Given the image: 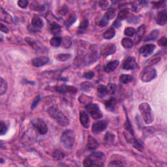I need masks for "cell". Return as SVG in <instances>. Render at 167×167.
<instances>
[{"mask_svg": "<svg viewBox=\"0 0 167 167\" xmlns=\"http://www.w3.org/2000/svg\"><path fill=\"white\" fill-rule=\"evenodd\" d=\"M87 149L90 151H95L99 147V142L95 138L91 136H89L88 137L87 142Z\"/></svg>", "mask_w": 167, "mask_h": 167, "instance_id": "cell-16", "label": "cell"}, {"mask_svg": "<svg viewBox=\"0 0 167 167\" xmlns=\"http://www.w3.org/2000/svg\"><path fill=\"white\" fill-rule=\"evenodd\" d=\"M115 34L116 33H115L114 29L110 28L103 33V37L105 39H111L114 37Z\"/></svg>", "mask_w": 167, "mask_h": 167, "instance_id": "cell-32", "label": "cell"}, {"mask_svg": "<svg viewBox=\"0 0 167 167\" xmlns=\"http://www.w3.org/2000/svg\"><path fill=\"white\" fill-rule=\"evenodd\" d=\"M116 10L114 9H110L109 10H107L105 13H104L103 18L106 20L108 21V20H111L112 19H114V18L116 17Z\"/></svg>", "mask_w": 167, "mask_h": 167, "instance_id": "cell-24", "label": "cell"}, {"mask_svg": "<svg viewBox=\"0 0 167 167\" xmlns=\"http://www.w3.org/2000/svg\"><path fill=\"white\" fill-rule=\"evenodd\" d=\"M89 157L92 161L93 166H103L106 159L104 154L100 151H95Z\"/></svg>", "mask_w": 167, "mask_h": 167, "instance_id": "cell-7", "label": "cell"}, {"mask_svg": "<svg viewBox=\"0 0 167 167\" xmlns=\"http://www.w3.org/2000/svg\"><path fill=\"white\" fill-rule=\"evenodd\" d=\"M161 57H153L152 59H150L148 60V61L147 62V67H151L152 65H155L156 63H157L158 62L160 61Z\"/></svg>", "mask_w": 167, "mask_h": 167, "instance_id": "cell-40", "label": "cell"}, {"mask_svg": "<svg viewBox=\"0 0 167 167\" xmlns=\"http://www.w3.org/2000/svg\"><path fill=\"white\" fill-rule=\"evenodd\" d=\"M0 28H1V31H2V32H3L5 33H9V29H8L6 26H5V25L3 24L2 23H1V24H0Z\"/></svg>", "mask_w": 167, "mask_h": 167, "instance_id": "cell-55", "label": "cell"}, {"mask_svg": "<svg viewBox=\"0 0 167 167\" xmlns=\"http://www.w3.org/2000/svg\"><path fill=\"white\" fill-rule=\"evenodd\" d=\"M167 22V12L166 10L159 12L157 18V23L161 26H164Z\"/></svg>", "mask_w": 167, "mask_h": 167, "instance_id": "cell-18", "label": "cell"}, {"mask_svg": "<svg viewBox=\"0 0 167 167\" xmlns=\"http://www.w3.org/2000/svg\"><path fill=\"white\" fill-rule=\"evenodd\" d=\"M26 41L27 42V43L29 44V45H30L31 47H32L35 50L39 52H43L44 50V49H45L44 47H43V46H42L40 43H38V42H37L36 41H35L34 39L31 38H30V37L26 38Z\"/></svg>", "mask_w": 167, "mask_h": 167, "instance_id": "cell-13", "label": "cell"}, {"mask_svg": "<svg viewBox=\"0 0 167 167\" xmlns=\"http://www.w3.org/2000/svg\"><path fill=\"white\" fill-rule=\"evenodd\" d=\"M40 99H41V97L39 95H37L35 99H34V100L33 101V103H32V104H31V108L32 109L35 108V107L37 106L39 102L40 101Z\"/></svg>", "mask_w": 167, "mask_h": 167, "instance_id": "cell-50", "label": "cell"}, {"mask_svg": "<svg viewBox=\"0 0 167 167\" xmlns=\"http://www.w3.org/2000/svg\"><path fill=\"white\" fill-rule=\"evenodd\" d=\"M118 65H119V61H117V60H114V61L109 62L104 67V70H105V72L108 73L111 72L112 71H114Z\"/></svg>", "mask_w": 167, "mask_h": 167, "instance_id": "cell-23", "label": "cell"}, {"mask_svg": "<svg viewBox=\"0 0 167 167\" xmlns=\"http://www.w3.org/2000/svg\"><path fill=\"white\" fill-rule=\"evenodd\" d=\"M62 39L59 37H54L50 41V45L54 47H58L61 44Z\"/></svg>", "mask_w": 167, "mask_h": 167, "instance_id": "cell-33", "label": "cell"}, {"mask_svg": "<svg viewBox=\"0 0 167 167\" xmlns=\"http://www.w3.org/2000/svg\"><path fill=\"white\" fill-rule=\"evenodd\" d=\"M31 23L35 28H41L44 26V22L42 18L38 15H35L32 18Z\"/></svg>", "mask_w": 167, "mask_h": 167, "instance_id": "cell-22", "label": "cell"}, {"mask_svg": "<svg viewBox=\"0 0 167 167\" xmlns=\"http://www.w3.org/2000/svg\"><path fill=\"white\" fill-rule=\"evenodd\" d=\"M56 90L61 93H70V94H75L77 93V90L75 87L70 86H60L56 88Z\"/></svg>", "mask_w": 167, "mask_h": 167, "instance_id": "cell-15", "label": "cell"}, {"mask_svg": "<svg viewBox=\"0 0 167 167\" xmlns=\"http://www.w3.org/2000/svg\"><path fill=\"white\" fill-rule=\"evenodd\" d=\"M52 157L57 161L61 160L65 157V153L59 150H54L52 153Z\"/></svg>", "mask_w": 167, "mask_h": 167, "instance_id": "cell-31", "label": "cell"}, {"mask_svg": "<svg viewBox=\"0 0 167 167\" xmlns=\"http://www.w3.org/2000/svg\"><path fill=\"white\" fill-rule=\"evenodd\" d=\"M129 14V11L128 9H122L119 11V12L117 14V19L119 20L120 21L122 20H124L125 18L128 17Z\"/></svg>", "mask_w": 167, "mask_h": 167, "instance_id": "cell-34", "label": "cell"}, {"mask_svg": "<svg viewBox=\"0 0 167 167\" xmlns=\"http://www.w3.org/2000/svg\"><path fill=\"white\" fill-rule=\"evenodd\" d=\"M30 8L35 11H43L44 10V5L39 3L37 1H33L30 5Z\"/></svg>", "mask_w": 167, "mask_h": 167, "instance_id": "cell-28", "label": "cell"}, {"mask_svg": "<svg viewBox=\"0 0 167 167\" xmlns=\"http://www.w3.org/2000/svg\"><path fill=\"white\" fill-rule=\"evenodd\" d=\"M82 86V88L85 91H88L90 90V89L91 88V83H89V82H84V83H82V84L81 85Z\"/></svg>", "mask_w": 167, "mask_h": 167, "instance_id": "cell-51", "label": "cell"}, {"mask_svg": "<svg viewBox=\"0 0 167 167\" xmlns=\"http://www.w3.org/2000/svg\"><path fill=\"white\" fill-rule=\"evenodd\" d=\"M75 134L73 130L67 129L62 133L61 137V142L63 147L66 149H71L75 143Z\"/></svg>", "mask_w": 167, "mask_h": 167, "instance_id": "cell-3", "label": "cell"}, {"mask_svg": "<svg viewBox=\"0 0 167 167\" xmlns=\"http://www.w3.org/2000/svg\"><path fill=\"white\" fill-rule=\"evenodd\" d=\"M107 91H108V94H114L116 91V86L113 84H109L106 86Z\"/></svg>", "mask_w": 167, "mask_h": 167, "instance_id": "cell-43", "label": "cell"}, {"mask_svg": "<svg viewBox=\"0 0 167 167\" xmlns=\"http://www.w3.org/2000/svg\"><path fill=\"white\" fill-rule=\"evenodd\" d=\"M7 131V127L3 121H1V124H0V135L1 136L4 135Z\"/></svg>", "mask_w": 167, "mask_h": 167, "instance_id": "cell-42", "label": "cell"}, {"mask_svg": "<svg viewBox=\"0 0 167 167\" xmlns=\"http://www.w3.org/2000/svg\"><path fill=\"white\" fill-rule=\"evenodd\" d=\"M49 62V58L46 56L35 57L32 60V65L35 67L44 66Z\"/></svg>", "mask_w": 167, "mask_h": 167, "instance_id": "cell-14", "label": "cell"}, {"mask_svg": "<svg viewBox=\"0 0 167 167\" xmlns=\"http://www.w3.org/2000/svg\"><path fill=\"white\" fill-rule=\"evenodd\" d=\"M136 33V30L135 28H131V27H129L125 29L124 31V34L126 36L128 37H132L135 35Z\"/></svg>", "mask_w": 167, "mask_h": 167, "instance_id": "cell-39", "label": "cell"}, {"mask_svg": "<svg viewBox=\"0 0 167 167\" xmlns=\"http://www.w3.org/2000/svg\"><path fill=\"white\" fill-rule=\"evenodd\" d=\"M151 3L153 4V6L155 9H159V8L164 7L165 5V1H153L151 2Z\"/></svg>", "mask_w": 167, "mask_h": 167, "instance_id": "cell-41", "label": "cell"}, {"mask_svg": "<svg viewBox=\"0 0 167 167\" xmlns=\"http://www.w3.org/2000/svg\"><path fill=\"white\" fill-rule=\"evenodd\" d=\"M8 88V85L6 81L3 78H1L0 79V95H3L6 93Z\"/></svg>", "mask_w": 167, "mask_h": 167, "instance_id": "cell-30", "label": "cell"}, {"mask_svg": "<svg viewBox=\"0 0 167 167\" xmlns=\"http://www.w3.org/2000/svg\"><path fill=\"white\" fill-rule=\"evenodd\" d=\"M1 163H3V159H1Z\"/></svg>", "mask_w": 167, "mask_h": 167, "instance_id": "cell-57", "label": "cell"}, {"mask_svg": "<svg viewBox=\"0 0 167 167\" xmlns=\"http://www.w3.org/2000/svg\"><path fill=\"white\" fill-rule=\"evenodd\" d=\"M75 20H76V17H75V16L71 15L67 19V22H66V26H67V27H69V26H70V25H72V23L75 22Z\"/></svg>", "mask_w": 167, "mask_h": 167, "instance_id": "cell-46", "label": "cell"}, {"mask_svg": "<svg viewBox=\"0 0 167 167\" xmlns=\"http://www.w3.org/2000/svg\"><path fill=\"white\" fill-rule=\"evenodd\" d=\"M0 20L8 23H12L13 22L12 17L7 12L3 9L2 7L0 9Z\"/></svg>", "mask_w": 167, "mask_h": 167, "instance_id": "cell-17", "label": "cell"}, {"mask_svg": "<svg viewBox=\"0 0 167 167\" xmlns=\"http://www.w3.org/2000/svg\"><path fill=\"white\" fill-rule=\"evenodd\" d=\"M107 126H108V123L106 121L101 120V121H99L93 124L92 127H91V130H92L93 134L98 135L103 132L107 128Z\"/></svg>", "mask_w": 167, "mask_h": 167, "instance_id": "cell-9", "label": "cell"}, {"mask_svg": "<svg viewBox=\"0 0 167 167\" xmlns=\"http://www.w3.org/2000/svg\"><path fill=\"white\" fill-rule=\"evenodd\" d=\"M99 5L102 9H106L108 6V2L107 1H100L99 2Z\"/></svg>", "mask_w": 167, "mask_h": 167, "instance_id": "cell-52", "label": "cell"}, {"mask_svg": "<svg viewBox=\"0 0 167 167\" xmlns=\"http://www.w3.org/2000/svg\"><path fill=\"white\" fill-rule=\"evenodd\" d=\"M89 25V22L88 20H84L82 21V22L80 23V26H79V30L84 31L85 30L86 28H88V26Z\"/></svg>", "mask_w": 167, "mask_h": 167, "instance_id": "cell-44", "label": "cell"}, {"mask_svg": "<svg viewBox=\"0 0 167 167\" xmlns=\"http://www.w3.org/2000/svg\"><path fill=\"white\" fill-rule=\"evenodd\" d=\"M80 121L84 127H89V125H90V118H89L88 114L85 111L80 112Z\"/></svg>", "mask_w": 167, "mask_h": 167, "instance_id": "cell-19", "label": "cell"}, {"mask_svg": "<svg viewBox=\"0 0 167 167\" xmlns=\"http://www.w3.org/2000/svg\"><path fill=\"white\" fill-rule=\"evenodd\" d=\"M116 51V46L114 44L108 43L104 44L101 48V53L104 56H108L114 54Z\"/></svg>", "mask_w": 167, "mask_h": 167, "instance_id": "cell-10", "label": "cell"}, {"mask_svg": "<svg viewBox=\"0 0 167 167\" xmlns=\"http://www.w3.org/2000/svg\"><path fill=\"white\" fill-rule=\"evenodd\" d=\"M155 46L153 44H147L142 46L139 49V53L144 57H148L153 53Z\"/></svg>", "mask_w": 167, "mask_h": 167, "instance_id": "cell-11", "label": "cell"}, {"mask_svg": "<svg viewBox=\"0 0 167 167\" xmlns=\"http://www.w3.org/2000/svg\"><path fill=\"white\" fill-rule=\"evenodd\" d=\"M137 67V61L134 57H128L123 63L122 67L125 70H132Z\"/></svg>", "mask_w": 167, "mask_h": 167, "instance_id": "cell-12", "label": "cell"}, {"mask_svg": "<svg viewBox=\"0 0 167 167\" xmlns=\"http://www.w3.org/2000/svg\"><path fill=\"white\" fill-rule=\"evenodd\" d=\"M132 80V77L129 75H122L120 76L119 81L120 82L124 84H127Z\"/></svg>", "mask_w": 167, "mask_h": 167, "instance_id": "cell-35", "label": "cell"}, {"mask_svg": "<svg viewBox=\"0 0 167 167\" xmlns=\"http://www.w3.org/2000/svg\"><path fill=\"white\" fill-rule=\"evenodd\" d=\"M71 57V55L70 54H60L56 56V59L59 61H67Z\"/></svg>", "mask_w": 167, "mask_h": 167, "instance_id": "cell-37", "label": "cell"}, {"mask_svg": "<svg viewBox=\"0 0 167 167\" xmlns=\"http://www.w3.org/2000/svg\"><path fill=\"white\" fill-rule=\"evenodd\" d=\"M122 162L121 161H112L109 164V166H123Z\"/></svg>", "mask_w": 167, "mask_h": 167, "instance_id": "cell-54", "label": "cell"}, {"mask_svg": "<svg viewBox=\"0 0 167 167\" xmlns=\"http://www.w3.org/2000/svg\"><path fill=\"white\" fill-rule=\"evenodd\" d=\"M108 21L106 20L104 18H101L100 20L98 21L97 23V25L99 26V27L103 28V27H104V26H106L107 24H108Z\"/></svg>", "mask_w": 167, "mask_h": 167, "instance_id": "cell-48", "label": "cell"}, {"mask_svg": "<svg viewBox=\"0 0 167 167\" xmlns=\"http://www.w3.org/2000/svg\"><path fill=\"white\" fill-rule=\"evenodd\" d=\"M50 30L54 35H58L61 32V26L56 22H52L50 26Z\"/></svg>", "mask_w": 167, "mask_h": 167, "instance_id": "cell-25", "label": "cell"}, {"mask_svg": "<svg viewBox=\"0 0 167 167\" xmlns=\"http://www.w3.org/2000/svg\"><path fill=\"white\" fill-rule=\"evenodd\" d=\"M125 130H126L124 133L125 137L126 138L127 142H129L133 148L137 149V150L140 151H144L143 146L141 144V143H140L139 141H138V140L135 137L134 131H133L132 127L131 126V124H130L129 120H127L126 123H125Z\"/></svg>", "mask_w": 167, "mask_h": 167, "instance_id": "cell-1", "label": "cell"}, {"mask_svg": "<svg viewBox=\"0 0 167 167\" xmlns=\"http://www.w3.org/2000/svg\"><path fill=\"white\" fill-rule=\"evenodd\" d=\"M94 76H95V73L92 71H89L87 72H85L84 74L83 77L86 78V79H92L94 77Z\"/></svg>", "mask_w": 167, "mask_h": 167, "instance_id": "cell-49", "label": "cell"}, {"mask_svg": "<svg viewBox=\"0 0 167 167\" xmlns=\"http://www.w3.org/2000/svg\"><path fill=\"white\" fill-rule=\"evenodd\" d=\"M166 44H167V39H166V37H163L161 38L158 41V44L160 46L166 47Z\"/></svg>", "mask_w": 167, "mask_h": 167, "instance_id": "cell-45", "label": "cell"}, {"mask_svg": "<svg viewBox=\"0 0 167 167\" xmlns=\"http://www.w3.org/2000/svg\"><path fill=\"white\" fill-rule=\"evenodd\" d=\"M104 105L106 106V108L108 111L114 112L116 108V99L111 98L108 101L104 102Z\"/></svg>", "mask_w": 167, "mask_h": 167, "instance_id": "cell-21", "label": "cell"}, {"mask_svg": "<svg viewBox=\"0 0 167 167\" xmlns=\"http://www.w3.org/2000/svg\"><path fill=\"white\" fill-rule=\"evenodd\" d=\"M97 94L100 98H103L106 95H108V91H107L106 86L103 85H100L97 88Z\"/></svg>", "mask_w": 167, "mask_h": 167, "instance_id": "cell-27", "label": "cell"}, {"mask_svg": "<svg viewBox=\"0 0 167 167\" xmlns=\"http://www.w3.org/2000/svg\"><path fill=\"white\" fill-rule=\"evenodd\" d=\"M159 35V30H155L151 31L149 35L146 37L145 39V41H151L156 40Z\"/></svg>", "mask_w": 167, "mask_h": 167, "instance_id": "cell-26", "label": "cell"}, {"mask_svg": "<svg viewBox=\"0 0 167 167\" xmlns=\"http://www.w3.org/2000/svg\"><path fill=\"white\" fill-rule=\"evenodd\" d=\"M121 21H120L118 19H117L116 21H115L114 23V27H116V28H118L120 26H121Z\"/></svg>", "mask_w": 167, "mask_h": 167, "instance_id": "cell-56", "label": "cell"}, {"mask_svg": "<svg viewBox=\"0 0 167 167\" xmlns=\"http://www.w3.org/2000/svg\"><path fill=\"white\" fill-rule=\"evenodd\" d=\"M31 124L37 130V131L41 135H45L48 132V127L46 123L43 119L40 118L33 119L31 121Z\"/></svg>", "mask_w": 167, "mask_h": 167, "instance_id": "cell-8", "label": "cell"}, {"mask_svg": "<svg viewBox=\"0 0 167 167\" xmlns=\"http://www.w3.org/2000/svg\"><path fill=\"white\" fill-rule=\"evenodd\" d=\"M121 44L125 48H131L134 45V42L129 38H124L121 41Z\"/></svg>", "mask_w": 167, "mask_h": 167, "instance_id": "cell-29", "label": "cell"}, {"mask_svg": "<svg viewBox=\"0 0 167 167\" xmlns=\"http://www.w3.org/2000/svg\"><path fill=\"white\" fill-rule=\"evenodd\" d=\"M157 77V71L151 67H146L141 72L140 78L144 82H150Z\"/></svg>", "mask_w": 167, "mask_h": 167, "instance_id": "cell-5", "label": "cell"}, {"mask_svg": "<svg viewBox=\"0 0 167 167\" xmlns=\"http://www.w3.org/2000/svg\"><path fill=\"white\" fill-rule=\"evenodd\" d=\"M68 10H69L68 7L64 6V7H62L60 8V9L58 10V12L61 15H65L67 13Z\"/></svg>", "mask_w": 167, "mask_h": 167, "instance_id": "cell-53", "label": "cell"}, {"mask_svg": "<svg viewBox=\"0 0 167 167\" xmlns=\"http://www.w3.org/2000/svg\"><path fill=\"white\" fill-rule=\"evenodd\" d=\"M86 108L94 119H100L103 117V113H102L99 106L97 104H88L86 105Z\"/></svg>", "mask_w": 167, "mask_h": 167, "instance_id": "cell-6", "label": "cell"}, {"mask_svg": "<svg viewBox=\"0 0 167 167\" xmlns=\"http://www.w3.org/2000/svg\"><path fill=\"white\" fill-rule=\"evenodd\" d=\"M48 113L50 116L61 126L65 127L69 124V119L60 110L57 106H52L50 107L48 110Z\"/></svg>", "mask_w": 167, "mask_h": 167, "instance_id": "cell-2", "label": "cell"}, {"mask_svg": "<svg viewBox=\"0 0 167 167\" xmlns=\"http://www.w3.org/2000/svg\"><path fill=\"white\" fill-rule=\"evenodd\" d=\"M138 108H139L141 115H142V118L146 124H151L153 121L154 116L150 104L147 103H143L140 104Z\"/></svg>", "mask_w": 167, "mask_h": 167, "instance_id": "cell-4", "label": "cell"}, {"mask_svg": "<svg viewBox=\"0 0 167 167\" xmlns=\"http://www.w3.org/2000/svg\"><path fill=\"white\" fill-rule=\"evenodd\" d=\"M78 100H79L82 103L86 104V105H87V104L91 103L92 99H91V97H88V96L82 95H81L79 99H78Z\"/></svg>", "mask_w": 167, "mask_h": 167, "instance_id": "cell-38", "label": "cell"}, {"mask_svg": "<svg viewBox=\"0 0 167 167\" xmlns=\"http://www.w3.org/2000/svg\"><path fill=\"white\" fill-rule=\"evenodd\" d=\"M18 5H19L20 7L25 9L28 6V1H27V0H20V1H18Z\"/></svg>", "mask_w": 167, "mask_h": 167, "instance_id": "cell-47", "label": "cell"}, {"mask_svg": "<svg viewBox=\"0 0 167 167\" xmlns=\"http://www.w3.org/2000/svg\"><path fill=\"white\" fill-rule=\"evenodd\" d=\"M72 44V41L69 37H65L61 41V45L65 48H69Z\"/></svg>", "mask_w": 167, "mask_h": 167, "instance_id": "cell-36", "label": "cell"}, {"mask_svg": "<svg viewBox=\"0 0 167 167\" xmlns=\"http://www.w3.org/2000/svg\"><path fill=\"white\" fill-rule=\"evenodd\" d=\"M146 31V27L144 25L140 26L139 28H138L137 31H136L135 33V41L136 43H138L141 41V39H142L143 36L144 35Z\"/></svg>", "mask_w": 167, "mask_h": 167, "instance_id": "cell-20", "label": "cell"}]
</instances>
